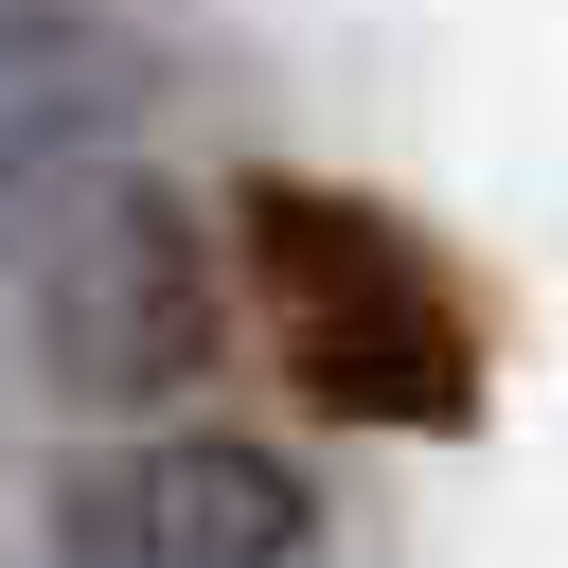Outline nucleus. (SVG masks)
Masks as SVG:
<instances>
[{
  "label": "nucleus",
  "instance_id": "1",
  "mask_svg": "<svg viewBox=\"0 0 568 568\" xmlns=\"http://www.w3.org/2000/svg\"><path fill=\"white\" fill-rule=\"evenodd\" d=\"M248 302L302 373L320 426H462L479 408V337L444 302V266L373 213V195H320V178H248Z\"/></svg>",
  "mask_w": 568,
  "mask_h": 568
},
{
  "label": "nucleus",
  "instance_id": "2",
  "mask_svg": "<svg viewBox=\"0 0 568 568\" xmlns=\"http://www.w3.org/2000/svg\"><path fill=\"white\" fill-rule=\"evenodd\" d=\"M18 337H36V373H53L89 426H124V408H160V390H195V373L231 355V284H213L195 213H178L142 160H106V178L71 195V231L18 266Z\"/></svg>",
  "mask_w": 568,
  "mask_h": 568
},
{
  "label": "nucleus",
  "instance_id": "3",
  "mask_svg": "<svg viewBox=\"0 0 568 568\" xmlns=\"http://www.w3.org/2000/svg\"><path fill=\"white\" fill-rule=\"evenodd\" d=\"M53 550L71 568H284L320 550V479L248 426H124L53 479Z\"/></svg>",
  "mask_w": 568,
  "mask_h": 568
},
{
  "label": "nucleus",
  "instance_id": "4",
  "mask_svg": "<svg viewBox=\"0 0 568 568\" xmlns=\"http://www.w3.org/2000/svg\"><path fill=\"white\" fill-rule=\"evenodd\" d=\"M124 106H142V71L106 53V18L0 53V302H18V266L71 231V195L124 160Z\"/></svg>",
  "mask_w": 568,
  "mask_h": 568
}]
</instances>
